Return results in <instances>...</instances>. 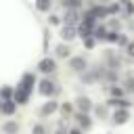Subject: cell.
<instances>
[{
    "mask_svg": "<svg viewBox=\"0 0 134 134\" xmlns=\"http://www.w3.org/2000/svg\"><path fill=\"white\" fill-rule=\"evenodd\" d=\"M57 54H59V57H67V54H69V48H67V46H59V48H57Z\"/></svg>",
    "mask_w": 134,
    "mask_h": 134,
    "instance_id": "cell-15",
    "label": "cell"
},
{
    "mask_svg": "<svg viewBox=\"0 0 134 134\" xmlns=\"http://www.w3.org/2000/svg\"><path fill=\"white\" fill-rule=\"evenodd\" d=\"M61 36H63L65 40H71V38L75 36V29H73L71 25H67V27H63V31H61Z\"/></svg>",
    "mask_w": 134,
    "mask_h": 134,
    "instance_id": "cell-7",
    "label": "cell"
},
{
    "mask_svg": "<svg viewBox=\"0 0 134 134\" xmlns=\"http://www.w3.org/2000/svg\"><path fill=\"white\" fill-rule=\"evenodd\" d=\"M126 13L130 15V13H134V6H132V2H126Z\"/></svg>",
    "mask_w": 134,
    "mask_h": 134,
    "instance_id": "cell-20",
    "label": "cell"
},
{
    "mask_svg": "<svg viewBox=\"0 0 134 134\" xmlns=\"http://www.w3.org/2000/svg\"><path fill=\"white\" fill-rule=\"evenodd\" d=\"M65 19H67V21H69V23H73V21H77V13H75V10H69V13H67V17H65Z\"/></svg>",
    "mask_w": 134,
    "mask_h": 134,
    "instance_id": "cell-14",
    "label": "cell"
},
{
    "mask_svg": "<svg viewBox=\"0 0 134 134\" xmlns=\"http://www.w3.org/2000/svg\"><path fill=\"white\" fill-rule=\"evenodd\" d=\"M57 107H59V105H57L54 100H50V103H46V105L42 107V115H48V113H52V111H54Z\"/></svg>",
    "mask_w": 134,
    "mask_h": 134,
    "instance_id": "cell-8",
    "label": "cell"
},
{
    "mask_svg": "<svg viewBox=\"0 0 134 134\" xmlns=\"http://www.w3.org/2000/svg\"><path fill=\"white\" fill-rule=\"evenodd\" d=\"M27 96H29V92H25V90H21V88L15 92V100H17V103H27Z\"/></svg>",
    "mask_w": 134,
    "mask_h": 134,
    "instance_id": "cell-6",
    "label": "cell"
},
{
    "mask_svg": "<svg viewBox=\"0 0 134 134\" xmlns=\"http://www.w3.org/2000/svg\"><path fill=\"white\" fill-rule=\"evenodd\" d=\"M77 107L82 109V113H86V111H90V109H92V103H90V98L80 96V98H77Z\"/></svg>",
    "mask_w": 134,
    "mask_h": 134,
    "instance_id": "cell-5",
    "label": "cell"
},
{
    "mask_svg": "<svg viewBox=\"0 0 134 134\" xmlns=\"http://www.w3.org/2000/svg\"><path fill=\"white\" fill-rule=\"evenodd\" d=\"M77 121H80V126L90 128V119H88V115H86V113H80V115H77Z\"/></svg>",
    "mask_w": 134,
    "mask_h": 134,
    "instance_id": "cell-12",
    "label": "cell"
},
{
    "mask_svg": "<svg viewBox=\"0 0 134 134\" xmlns=\"http://www.w3.org/2000/svg\"><path fill=\"white\" fill-rule=\"evenodd\" d=\"M71 67H73L75 71H84V69H86V59H84V57H75V59H71Z\"/></svg>",
    "mask_w": 134,
    "mask_h": 134,
    "instance_id": "cell-2",
    "label": "cell"
},
{
    "mask_svg": "<svg viewBox=\"0 0 134 134\" xmlns=\"http://www.w3.org/2000/svg\"><path fill=\"white\" fill-rule=\"evenodd\" d=\"M57 134H65V130H63V128H61V130H57Z\"/></svg>",
    "mask_w": 134,
    "mask_h": 134,
    "instance_id": "cell-24",
    "label": "cell"
},
{
    "mask_svg": "<svg viewBox=\"0 0 134 134\" xmlns=\"http://www.w3.org/2000/svg\"><path fill=\"white\" fill-rule=\"evenodd\" d=\"M31 84H34V75H31V73H25V75H23V80H21V90L29 92Z\"/></svg>",
    "mask_w": 134,
    "mask_h": 134,
    "instance_id": "cell-4",
    "label": "cell"
},
{
    "mask_svg": "<svg viewBox=\"0 0 134 134\" xmlns=\"http://www.w3.org/2000/svg\"><path fill=\"white\" fill-rule=\"evenodd\" d=\"M40 69H42L44 73L54 71V61H52V59H42V61H40Z\"/></svg>",
    "mask_w": 134,
    "mask_h": 134,
    "instance_id": "cell-3",
    "label": "cell"
},
{
    "mask_svg": "<svg viewBox=\"0 0 134 134\" xmlns=\"http://www.w3.org/2000/svg\"><path fill=\"white\" fill-rule=\"evenodd\" d=\"M2 130H4L6 134H15V132H17V124H15V121H6V124L2 126Z\"/></svg>",
    "mask_w": 134,
    "mask_h": 134,
    "instance_id": "cell-10",
    "label": "cell"
},
{
    "mask_svg": "<svg viewBox=\"0 0 134 134\" xmlns=\"http://www.w3.org/2000/svg\"><path fill=\"white\" fill-rule=\"evenodd\" d=\"M10 94H13L10 88H4V90H2V96H4V98H10Z\"/></svg>",
    "mask_w": 134,
    "mask_h": 134,
    "instance_id": "cell-18",
    "label": "cell"
},
{
    "mask_svg": "<svg viewBox=\"0 0 134 134\" xmlns=\"http://www.w3.org/2000/svg\"><path fill=\"white\" fill-rule=\"evenodd\" d=\"M2 109H4V113H13V111H15V105H13V103H4Z\"/></svg>",
    "mask_w": 134,
    "mask_h": 134,
    "instance_id": "cell-16",
    "label": "cell"
},
{
    "mask_svg": "<svg viewBox=\"0 0 134 134\" xmlns=\"http://www.w3.org/2000/svg\"><path fill=\"white\" fill-rule=\"evenodd\" d=\"M128 52L134 57V42H132V44H128Z\"/></svg>",
    "mask_w": 134,
    "mask_h": 134,
    "instance_id": "cell-22",
    "label": "cell"
},
{
    "mask_svg": "<svg viewBox=\"0 0 134 134\" xmlns=\"http://www.w3.org/2000/svg\"><path fill=\"white\" fill-rule=\"evenodd\" d=\"M69 134H82V132H80V130H71Z\"/></svg>",
    "mask_w": 134,
    "mask_h": 134,
    "instance_id": "cell-23",
    "label": "cell"
},
{
    "mask_svg": "<svg viewBox=\"0 0 134 134\" xmlns=\"http://www.w3.org/2000/svg\"><path fill=\"white\" fill-rule=\"evenodd\" d=\"M115 124H124L126 119H128V111H115Z\"/></svg>",
    "mask_w": 134,
    "mask_h": 134,
    "instance_id": "cell-9",
    "label": "cell"
},
{
    "mask_svg": "<svg viewBox=\"0 0 134 134\" xmlns=\"http://www.w3.org/2000/svg\"><path fill=\"white\" fill-rule=\"evenodd\" d=\"M86 46H88V48L94 46V40H92V38H86Z\"/></svg>",
    "mask_w": 134,
    "mask_h": 134,
    "instance_id": "cell-21",
    "label": "cell"
},
{
    "mask_svg": "<svg viewBox=\"0 0 134 134\" xmlns=\"http://www.w3.org/2000/svg\"><path fill=\"white\" fill-rule=\"evenodd\" d=\"M34 134H44V126H34Z\"/></svg>",
    "mask_w": 134,
    "mask_h": 134,
    "instance_id": "cell-19",
    "label": "cell"
},
{
    "mask_svg": "<svg viewBox=\"0 0 134 134\" xmlns=\"http://www.w3.org/2000/svg\"><path fill=\"white\" fill-rule=\"evenodd\" d=\"M109 105H111V107H128L130 103L124 100V98H113V100H109Z\"/></svg>",
    "mask_w": 134,
    "mask_h": 134,
    "instance_id": "cell-11",
    "label": "cell"
},
{
    "mask_svg": "<svg viewBox=\"0 0 134 134\" xmlns=\"http://www.w3.org/2000/svg\"><path fill=\"white\" fill-rule=\"evenodd\" d=\"M36 6H38L40 10H48V6H50V0H38V2H36Z\"/></svg>",
    "mask_w": 134,
    "mask_h": 134,
    "instance_id": "cell-13",
    "label": "cell"
},
{
    "mask_svg": "<svg viewBox=\"0 0 134 134\" xmlns=\"http://www.w3.org/2000/svg\"><path fill=\"white\" fill-rule=\"evenodd\" d=\"M54 90H57V86H54L50 80H42V82H40V92H42V94L48 96V94H52Z\"/></svg>",
    "mask_w": 134,
    "mask_h": 134,
    "instance_id": "cell-1",
    "label": "cell"
},
{
    "mask_svg": "<svg viewBox=\"0 0 134 134\" xmlns=\"http://www.w3.org/2000/svg\"><path fill=\"white\" fill-rule=\"evenodd\" d=\"M130 92H134V77H128V86H126Z\"/></svg>",
    "mask_w": 134,
    "mask_h": 134,
    "instance_id": "cell-17",
    "label": "cell"
}]
</instances>
